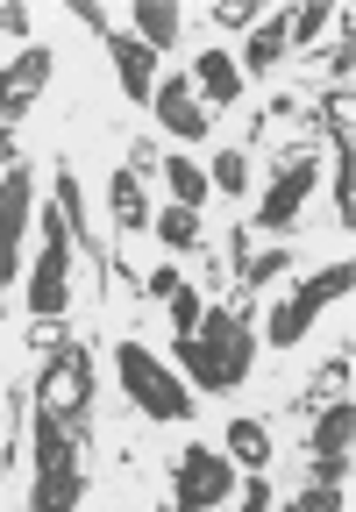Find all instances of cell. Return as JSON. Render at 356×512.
Returning <instances> with one entry per match:
<instances>
[{
    "mask_svg": "<svg viewBox=\"0 0 356 512\" xmlns=\"http://www.w3.org/2000/svg\"><path fill=\"white\" fill-rule=\"evenodd\" d=\"M57 214H65V228H72V242L86 249V256H100V271H107V249L86 235V200H79V178H72V164H57Z\"/></svg>",
    "mask_w": 356,
    "mask_h": 512,
    "instance_id": "ffe728a7",
    "label": "cell"
},
{
    "mask_svg": "<svg viewBox=\"0 0 356 512\" xmlns=\"http://www.w3.org/2000/svg\"><path fill=\"white\" fill-rule=\"evenodd\" d=\"M228 463L250 470V477H264V463H271V427H264V420H228Z\"/></svg>",
    "mask_w": 356,
    "mask_h": 512,
    "instance_id": "e0dca14e",
    "label": "cell"
},
{
    "mask_svg": "<svg viewBox=\"0 0 356 512\" xmlns=\"http://www.w3.org/2000/svg\"><path fill=\"white\" fill-rule=\"evenodd\" d=\"M43 420H57L72 441H86V420H93V349L57 335L43 342V370H36V399H29Z\"/></svg>",
    "mask_w": 356,
    "mask_h": 512,
    "instance_id": "7a4b0ae2",
    "label": "cell"
},
{
    "mask_svg": "<svg viewBox=\"0 0 356 512\" xmlns=\"http://www.w3.org/2000/svg\"><path fill=\"white\" fill-rule=\"evenodd\" d=\"M143 292L171 306V328H178V342H186V335H200V313H207V306H200V292H193L186 278H178V271H150V278H143Z\"/></svg>",
    "mask_w": 356,
    "mask_h": 512,
    "instance_id": "2e32d148",
    "label": "cell"
},
{
    "mask_svg": "<svg viewBox=\"0 0 356 512\" xmlns=\"http://www.w3.org/2000/svg\"><path fill=\"white\" fill-rule=\"evenodd\" d=\"M328 192H335V214H342V228L356 221V150L349 143H335V178H328Z\"/></svg>",
    "mask_w": 356,
    "mask_h": 512,
    "instance_id": "cb8c5ba5",
    "label": "cell"
},
{
    "mask_svg": "<svg viewBox=\"0 0 356 512\" xmlns=\"http://www.w3.org/2000/svg\"><path fill=\"white\" fill-rule=\"evenodd\" d=\"M72 8H79V22H86L93 36H114V22H107V8H100V0H72Z\"/></svg>",
    "mask_w": 356,
    "mask_h": 512,
    "instance_id": "836d02e7",
    "label": "cell"
},
{
    "mask_svg": "<svg viewBox=\"0 0 356 512\" xmlns=\"http://www.w3.org/2000/svg\"><path fill=\"white\" fill-rule=\"evenodd\" d=\"M285 512H342V484H307L300 498H285Z\"/></svg>",
    "mask_w": 356,
    "mask_h": 512,
    "instance_id": "f546056e",
    "label": "cell"
},
{
    "mask_svg": "<svg viewBox=\"0 0 356 512\" xmlns=\"http://www.w3.org/2000/svg\"><path fill=\"white\" fill-rule=\"evenodd\" d=\"M193 93H200V107L214 100V107H235V100H243V64H235L228 50H207L200 64H193Z\"/></svg>",
    "mask_w": 356,
    "mask_h": 512,
    "instance_id": "9a60e30c",
    "label": "cell"
},
{
    "mask_svg": "<svg viewBox=\"0 0 356 512\" xmlns=\"http://www.w3.org/2000/svg\"><path fill=\"white\" fill-rule=\"evenodd\" d=\"M349 441H356V406L335 399L314 413V434H307V456H314V484H349Z\"/></svg>",
    "mask_w": 356,
    "mask_h": 512,
    "instance_id": "9c48e42d",
    "label": "cell"
},
{
    "mask_svg": "<svg viewBox=\"0 0 356 512\" xmlns=\"http://www.w3.org/2000/svg\"><path fill=\"white\" fill-rule=\"evenodd\" d=\"M150 114L171 128L178 143H193V136H207V107H200V93H193V79L186 72H171V79H157V93H150Z\"/></svg>",
    "mask_w": 356,
    "mask_h": 512,
    "instance_id": "7c38bea8",
    "label": "cell"
},
{
    "mask_svg": "<svg viewBox=\"0 0 356 512\" xmlns=\"http://www.w3.org/2000/svg\"><path fill=\"white\" fill-rule=\"evenodd\" d=\"M285 57H292V15L278 8V15H264V22L250 29V43H243V57H235V64H243V79H250V72L264 79V72H278Z\"/></svg>",
    "mask_w": 356,
    "mask_h": 512,
    "instance_id": "5bb4252c",
    "label": "cell"
},
{
    "mask_svg": "<svg viewBox=\"0 0 356 512\" xmlns=\"http://www.w3.org/2000/svg\"><path fill=\"white\" fill-rule=\"evenodd\" d=\"M349 72H356V15L342 8V43L328 50V79H335V86H349Z\"/></svg>",
    "mask_w": 356,
    "mask_h": 512,
    "instance_id": "f1b7e54d",
    "label": "cell"
},
{
    "mask_svg": "<svg viewBox=\"0 0 356 512\" xmlns=\"http://www.w3.org/2000/svg\"><path fill=\"white\" fill-rule=\"evenodd\" d=\"M178 29H186V22H178V8H171V0H136V43L143 50H171L178 43Z\"/></svg>",
    "mask_w": 356,
    "mask_h": 512,
    "instance_id": "d6986e66",
    "label": "cell"
},
{
    "mask_svg": "<svg viewBox=\"0 0 356 512\" xmlns=\"http://www.w3.org/2000/svg\"><path fill=\"white\" fill-rule=\"evenodd\" d=\"M228 491H235V463L214 456V448H186V456L171 463V498H178V505H207V512H221Z\"/></svg>",
    "mask_w": 356,
    "mask_h": 512,
    "instance_id": "ba28073f",
    "label": "cell"
},
{
    "mask_svg": "<svg viewBox=\"0 0 356 512\" xmlns=\"http://www.w3.org/2000/svg\"><path fill=\"white\" fill-rule=\"evenodd\" d=\"M171 356H178L193 392H235V384L250 377V363H257V306L235 299V306L200 313V335L171 342Z\"/></svg>",
    "mask_w": 356,
    "mask_h": 512,
    "instance_id": "6da1fadb",
    "label": "cell"
},
{
    "mask_svg": "<svg viewBox=\"0 0 356 512\" xmlns=\"http://www.w3.org/2000/svg\"><path fill=\"white\" fill-rule=\"evenodd\" d=\"M107 214H114V228H150V200H143V178L136 171H114L107 178Z\"/></svg>",
    "mask_w": 356,
    "mask_h": 512,
    "instance_id": "ac0fdd59",
    "label": "cell"
},
{
    "mask_svg": "<svg viewBox=\"0 0 356 512\" xmlns=\"http://www.w3.org/2000/svg\"><path fill=\"white\" fill-rule=\"evenodd\" d=\"M157 242H164V249H200V242H207V235H200V214H193V207H164V214H157Z\"/></svg>",
    "mask_w": 356,
    "mask_h": 512,
    "instance_id": "603a6c76",
    "label": "cell"
},
{
    "mask_svg": "<svg viewBox=\"0 0 356 512\" xmlns=\"http://www.w3.org/2000/svg\"><path fill=\"white\" fill-rule=\"evenodd\" d=\"M335 399H349V356H335L307 392H300V413H321V406H335Z\"/></svg>",
    "mask_w": 356,
    "mask_h": 512,
    "instance_id": "7402d4cb",
    "label": "cell"
},
{
    "mask_svg": "<svg viewBox=\"0 0 356 512\" xmlns=\"http://www.w3.org/2000/svg\"><path fill=\"white\" fill-rule=\"evenodd\" d=\"M292 271V249H257L250 264H243V292H264V285H278Z\"/></svg>",
    "mask_w": 356,
    "mask_h": 512,
    "instance_id": "484cf974",
    "label": "cell"
},
{
    "mask_svg": "<svg viewBox=\"0 0 356 512\" xmlns=\"http://www.w3.org/2000/svg\"><path fill=\"white\" fill-rule=\"evenodd\" d=\"M257 8H264V0H214V22H221V29H257V22H264Z\"/></svg>",
    "mask_w": 356,
    "mask_h": 512,
    "instance_id": "4dcf8cb0",
    "label": "cell"
},
{
    "mask_svg": "<svg viewBox=\"0 0 356 512\" xmlns=\"http://www.w3.org/2000/svg\"><path fill=\"white\" fill-rule=\"evenodd\" d=\"M107 57H114V79H122V93H129L136 107H150V93H157V50H143L129 29H114V36H107Z\"/></svg>",
    "mask_w": 356,
    "mask_h": 512,
    "instance_id": "4fadbf2b",
    "label": "cell"
},
{
    "mask_svg": "<svg viewBox=\"0 0 356 512\" xmlns=\"http://www.w3.org/2000/svg\"><path fill=\"white\" fill-rule=\"evenodd\" d=\"M314 178H321V164L300 150V157H285L278 171H271V192L257 200V228L264 235H278V228H292L300 221V207H307V192H314Z\"/></svg>",
    "mask_w": 356,
    "mask_h": 512,
    "instance_id": "30bf717a",
    "label": "cell"
},
{
    "mask_svg": "<svg viewBox=\"0 0 356 512\" xmlns=\"http://www.w3.org/2000/svg\"><path fill=\"white\" fill-rule=\"evenodd\" d=\"M29 221H36V171L29 164H8V171H0V292H8V278L22 271Z\"/></svg>",
    "mask_w": 356,
    "mask_h": 512,
    "instance_id": "52a82bcc",
    "label": "cell"
},
{
    "mask_svg": "<svg viewBox=\"0 0 356 512\" xmlns=\"http://www.w3.org/2000/svg\"><path fill=\"white\" fill-rule=\"evenodd\" d=\"M29 448H36V491H29V512H79L86 498V463H79V448L57 420L29 413Z\"/></svg>",
    "mask_w": 356,
    "mask_h": 512,
    "instance_id": "3957f363",
    "label": "cell"
},
{
    "mask_svg": "<svg viewBox=\"0 0 356 512\" xmlns=\"http://www.w3.org/2000/svg\"><path fill=\"white\" fill-rule=\"evenodd\" d=\"M50 64H57V57H50L43 43H29L15 64H0V128H8V121H22V114L36 107V93L50 86Z\"/></svg>",
    "mask_w": 356,
    "mask_h": 512,
    "instance_id": "8fae6325",
    "label": "cell"
},
{
    "mask_svg": "<svg viewBox=\"0 0 356 512\" xmlns=\"http://www.w3.org/2000/svg\"><path fill=\"white\" fill-rule=\"evenodd\" d=\"M178 512H207V505H178Z\"/></svg>",
    "mask_w": 356,
    "mask_h": 512,
    "instance_id": "e575fe53",
    "label": "cell"
},
{
    "mask_svg": "<svg viewBox=\"0 0 356 512\" xmlns=\"http://www.w3.org/2000/svg\"><path fill=\"white\" fill-rule=\"evenodd\" d=\"M0 36H29V8H22V0H0Z\"/></svg>",
    "mask_w": 356,
    "mask_h": 512,
    "instance_id": "d6a6232c",
    "label": "cell"
},
{
    "mask_svg": "<svg viewBox=\"0 0 356 512\" xmlns=\"http://www.w3.org/2000/svg\"><path fill=\"white\" fill-rule=\"evenodd\" d=\"M0 484H8V463H0Z\"/></svg>",
    "mask_w": 356,
    "mask_h": 512,
    "instance_id": "d590c367",
    "label": "cell"
},
{
    "mask_svg": "<svg viewBox=\"0 0 356 512\" xmlns=\"http://www.w3.org/2000/svg\"><path fill=\"white\" fill-rule=\"evenodd\" d=\"M72 256H79V242H72V228H65V214H43V256H36V271H29V313L36 320H57L65 313V299H72Z\"/></svg>",
    "mask_w": 356,
    "mask_h": 512,
    "instance_id": "8992f818",
    "label": "cell"
},
{
    "mask_svg": "<svg viewBox=\"0 0 356 512\" xmlns=\"http://www.w3.org/2000/svg\"><path fill=\"white\" fill-rule=\"evenodd\" d=\"M207 185L235 200V192L250 185V157H243V150H221V157H214V171H207Z\"/></svg>",
    "mask_w": 356,
    "mask_h": 512,
    "instance_id": "83f0119b",
    "label": "cell"
},
{
    "mask_svg": "<svg viewBox=\"0 0 356 512\" xmlns=\"http://www.w3.org/2000/svg\"><path fill=\"white\" fill-rule=\"evenodd\" d=\"M114 370H122V392L150 413V420H193L200 406H193V384L178 377L164 356H150L143 342H122L114 349Z\"/></svg>",
    "mask_w": 356,
    "mask_h": 512,
    "instance_id": "277c9868",
    "label": "cell"
},
{
    "mask_svg": "<svg viewBox=\"0 0 356 512\" xmlns=\"http://www.w3.org/2000/svg\"><path fill=\"white\" fill-rule=\"evenodd\" d=\"M235 512H271V484L264 477H243V484H235Z\"/></svg>",
    "mask_w": 356,
    "mask_h": 512,
    "instance_id": "1f68e13d",
    "label": "cell"
},
{
    "mask_svg": "<svg viewBox=\"0 0 356 512\" xmlns=\"http://www.w3.org/2000/svg\"><path fill=\"white\" fill-rule=\"evenodd\" d=\"M164 178H171V207H193V214L207 207V192H214V185H207V171H200L193 157H171V164H164Z\"/></svg>",
    "mask_w": 356,
    "mask_h": 512,
    "instance_id": "44dd1931",
    "label": "cell"
},
{
    "mask_svg": "<svg viewBox=\"0 0 356 512\" xmlns=\"http://www.w3.org/2000/svg\"><path fill=\"white\" fill-rule=\"evenodd\" d=\"M349 285H356V264L342 256V264H328V271H314V278H300L278 306H271V320H264V335H271V349H292V342H307V328L335 306V299H349Z\"/></svg>",
    "mask_w": 356,
    "mask_h": 512,
    "instance_id": "5b68a950",
    "label": "cell"
},
{
    "mask_svg": "<svg viewBox=\"0 0 356 512\" xmlns=\"http://www.w3.org/2000/svg\"><path fill=\"white\" fill-rule=\"evenodd\" d=\"M314 114H321V136H328V143H349V114H356V100H349V86H328Z\"/></svg>",
    "mask_w": 356,
    "mask_h": 512,
    "instance_id": "d4e9b609",
    "label": "cell"
},
{
    "mask_svg": "<svg viewBox=\"0 0 356 512\" xmlns=\"http://www.w3.org/2000/svg\"><path fill=\"white\" fill-rule=\"evenodd\" d=\"M328 22H335V0H300V8H292V50L314 43Z\"/></svg>",
    "mask_w": 356,
    "mask_h": 512,
    "instance_id": "4316f807",
    "label": "cell"
}]
</instances>
